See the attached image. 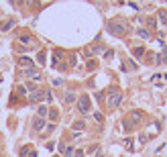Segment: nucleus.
<instances>
[{"instance_id":"nucleus-7","label":"nucleus","mask_w":167,"mask_h":157,"mask_svg":"<svg viewBox=\"0 0 167 157\" xmlns=\"http://www.w3.org/2000/svg\"><path fill=\"white\" fill-rule=\"evenodd\" d=\"M19 68H25V69H31V68H35V63H33V59L31 57H19Z\"/></svg>"},{"instance_id":"nucleus-1","label":"nucleus","mask_w":167,"mask_h":157,"mask_svg":"<svg viewBox=\"0 0 167 157\" xmlns=\"http://www.w3.org/2000/svg\"><path fill=\"white\" fill-rule=\"evenodd\" d=\"M122 100V94L118 92L116 88H108V96H106V106L108 108H114V106H118Z\"/></svg>"},{"instance_id":"nucleus-10","label":"nucleus","mask_w":167,"mask_h":157,"mask_svg":"<svg viewBox=\"0 0 167 157\" xmlns=\"http://www.w3.org/2000/svg\"><path fill=\"white\" fill-rule=\"evenodd\" d=\"M10 27H12V21H4V23H0V31H8Z\"/></svg>"},{"instance_id":"nucleus-14","label":"nucleus","mask_w":167,"mask_h":157,"mask_svg":"<svg viewBox=\"0 0 167 157\" xmlns=\"http://www.w3.org/2000/svg\"><path fill=\"white\" fill-rule=\"evenodd\" d=\"M74 100H75V94L74 92H67L65 94V102H74Z\"/></svg>"},{"instance_id":"nucleus-12","label":"nucleus","mask_w":167,"mask_h":157,"mask_svg":"<svg viewBox=\"0 0 167 157\" xmlns=\"http://www.w3.org/2000/svg\"><path fill=\"white\" fill-rule=\"evenodd\" d=\"M84 129V120H78V123H74V131L78 133V131H82Z\"/></svg>"},{"instance_id":"nucleus-2","label":"nucleus","mask_w":167,"mask_h":157,"mask_svg":"<svg viewBox=\"0 0 167 157\" xmlns=\"http://www.w3.org/2000/svg\"><path fill=\"white\" fill-rule=\"evenodd\" d=\"M35 43H37V39H35V37H31L29 33H25L23 37H19L16 49H19V51H25V49H31V47H35Z\"/></svg>"},{"instance_id":"nucleus-5","label":"nucleus","mask_w":167,"mask_h":157,"mask_svg":"<svg viewBox=\"0 0 167 157\" xmlns=\"http://www.w3.org/2000/svg\"><path fill=\"white\" fill-rule=\"evenodd\" d=\"M78 108L86 114L88 110H90V96L88 94H84V96H80V100H78Z\"/></svg>"},{"instance_id":"nucleus-8","label":"nucleus","mask_w":167,"mask_h":157,"mask_svg":"<svg viewBox=\"0 0 167 157\" xmlns=\"http://www.w3.org/2000/svg\"><path fill=\"white\" fill-rule=\"evenodd\" d=\"M59 153L63 157H74V155H71V153H74V151H71V147H69V145H65V143L59 145Z\"/></svg>"},{"instance_id":"nucleus-3","label":"nucleus","mask_w":167,"mask_h":157,"mask_svg":"<svg viewBox=\"0 0 167 157\" xmlns=\"http://www.w3.org/2000/svg\"><path fill=\"white\" fill-rule=\"evenodd\" d=\"M108 31L114 33V35H118V37H122L128 31V27H127V23H122V21H110L108 23Z\"/></svg>"},{"instance_id":"nucleus-6","label":"nucleus","mask_w":167,"mask_h":157,"mask_svg":"<svg viewBox=\"0 0 167 157\" xmlns=\"http://www.w3.org/2000/svg\"><path fill=\"white\" fill-rule=\"evenodd\" d=\"M25 75H27V78H31V80H37V82H41V80H43V74H41L39 69H35V68L27 69V72H25Z\"/></svg>"},{"instance_id":"nucleus-22","label":"nucleus","mask_w":167,"mask_h":157,"mask_svg":"<svg viewBox=\"0 0 167 157\" xmlns=\"http://www.w3.org/2000/svg\"><path fill=\"white\" fill-rule=\"evenodd\" d=\"M82 155H84V149H78V151H75V155H74V157H82Z\"/></svg>"},{"instance_id":"nucleus-4","label":"nucleus","mask_w":167,"mask_h":157,"mask_svg":"<svg viewBox=\"0 0 167 157\" xmlns=\"http://www.w3.org/2000/svg\"><path fill=\"white\" fill-rule=\"evenodd\" d=\"M141 118H143V112H130L127 116V120H124V129H133L134 124L141 123Z\"/></svg>"},{"instance_id":"nucleus-20","label":"nucleus","mask_w":167,"mask_h":157,"mask_svg":"<svg viewBox=\"0 0 167 157\" xmlns=\"http://www.w3.org/2000/svg\"><path fill=\"white\" fill-rule=\"evenodd\" d=\"M94 118H96V120H98V123H102V120H104V116H102L100 112H96V114H94Z\"/></svg>"},{"instance_id":"nucleus-21","label":"nucleus","mask_w":167,"mask_h":157,"mask_svg":"<svg viewBox=\"0 0 167 157\" xmlns=\"http://www.w3.org/2000/svg\"><path fill=\"white\" fill-rule=\"evenodd\" d=\"M147 25H149L151 29H155V27H157V25H155V19H149V21H147Z\"/></svg>"},{"instance_id":"nucleus-19","label":"nucleus","mask_w":167,"mask_h":157,"mask_svg":"<svg viewBox=\"0 0 167 157\" xmlns=\"http://www.w3.org/2000/svg\"><path fill=\"white\" fill-rule=\"evenodd\" d=\"M37 59H39V63H45V53H43V51H41V53L37 55Z\"/></svg>"},{"instance_id":"nucleus-13","label":"nucleus","mask_w":167,"mask_h":157,"mask_svg":"<svg viewBox=\"0 0 167 157\" xmlns=\"http://www.w3.org/2000/svg\"><path fill=\"white\" fill-rule=\"evenodd\" d=\"M37 112H39V118L43 114H47V112H49V108H47V106H39V108H37Z\"/></svg>"},{"instance_id":"nucleus-11","label":"nucleus","mask_w":167,"mask_h":157,"mask_svg":"<svg viewBox=\"0 0 167 157\" xmlns=\"http://www.w3.org/2000/svg\"><path fill=\"white\" fill-rule=\"evenodd\" d=\"M49 118H51V120H57V118H59V112H57L55 108H51L49 110Z\"/></svg>"},{"instance_id":"nucleus-9","label":"nucleus","mask_w":167,"mask_h":157,"mask_svg":"<svg viewBox=\"0 0 167 157\" xmlns=\"http://www.w3.org/2000/svg\"><path fill=\"white\" fill-rule=\"evenodd\" d=\"M43 127H45V120H43V118H35L33 120V129L35 131H41Z\"/></svg>"},{"instance_id":"nucleus-15","label":"nucleus","mask_w":167,"mask_h":157,"mask_svg":"<svg viewBox=\"0 0 167 157\" xmlns=\"http://www.w3.org/2000/svg\"><path fill=\"white\" fill-rule=\"evenodd\" d=\"M124 147H127L128 151H133V147H134V143L130 141V139H124Z\"/></svg>"},{"instance_id":"nucleus-17","label":"nucleus","mask_w":167,"mask_h":157,"mask_svg":"<svg viewBox=\"0 0 167 157\" xmlns=\"http://www.w3.org/2000/svg\"><path fill=\"white\" fill-rule=\"evenodd\" d=\"M139 35L143 37V39H151V37H149V33H147V31H143V29H139Z\"/></svg>"},{"instance_id":"nucleus-16","label":"nucleus","mask_w":167,"mask_h":157,"mask_svg":"<svg viewBox=\"0 0 167 157\" xmlns=\"http://www.w3.org/2000/svg\"><path fill=\"white\" fill-rule=\"evenodd\" d=\"M25 92H27L25 86H16V94H19V96H25Z\"/></svg>"},{"instance_id":"nucleus-18","label":"nucleus","mask_w":167,"mask_h":157,"mask_svg":"<svg viewBox=\"0 0 167 157\" xmlns=\"http://www.w3.org/2000/svg\"><path fill=\"white\" fill-rule=\"evenodd\" d=\"M134 53H137V57H141V55L145 53V49H143V47H137V49H134Z\"/></svg>"}]
</instances>
